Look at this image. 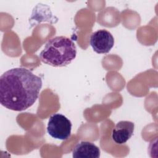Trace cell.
<instances>
[{"instance_id":"1","label":"cell","mask_w":158,"mask_h":158,"mask_svg":"<svg viewBox=\"0 0 158 158\" xmlns=\"http://www.w3.org/2000/svg\"><path fill=\"white\" fill-rule=\"evenodd\" d=\"M41 87V78L30 70L11 69L0 77V102L10 110H26L36 102Z\"/></svg>"},{"instance_id":"2","label":"cell","mask_w":158,"mask_h":158,"mask_svg":"<svg viewBox=\"0 0 158 158\" xmlns=\"http://www.w3.org/2000/svg\"><path fill=\"white\" fill-rule=\"evenodd\" d=\"M77 48L73 41L64 36L50 39L40 54L41 60L52 67H64L76 57Z\"/></svg>"},{"instance_id":"3","label":"cell","mask_w":158,"mask_h":158,"mask_svg":"<svg viewBox=\"0 0 158 158\" xmlns=\"http://www.w3.org/2000/svg\"><path fill=\"white\" fill-rule=\"evenodd\" d=\"M72 123L65 116L60 114H55L49 119L47 131L52 138L65 140L71 135Z\"/></svg>"},{"instance_id":"4","label":"cell","mask_w":158,"mask_h":158,"mask_svg":"<svg viewBox=\"0 0 158 158\" xmlns=\"http://www.w3.org/2000/svg\"><path fill=\"white\" fill-rule=\"evenodd\" d=\"M90 45L98 54H107L114 45V38L107 30H99L91 35Z\"/></svg>"},{"instance_id":"5","label":"cell","mask_w":158,"mask_h":158,"mask_svg":"<svg viewBox=\"0 0 158 158\" xmlns=\"http://www.w3.org/2000/svg\"><path fill=\"white\" fill-rule=\"evenodd\" d=\"M135 124L130 121L118 122L112 131V139L118 144L125 143L133 135Z\"/></svg>"},{"instance_id":"6","label":"cell","mask_w":158,"mask_h":158,"mask_svg":"<svg viewBox=\"0 0 158 158\" xmlns=\"http://www.w3.org/2000/svg\"><path fill=\"white\" fill-rule=\"evenodd\" d=\"M100 153L99 148L94 143L81 141L74 147L72 156L75 158H98Z\"/></svg>"}]
</instances>
